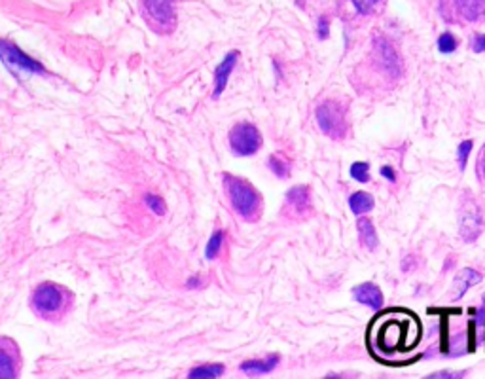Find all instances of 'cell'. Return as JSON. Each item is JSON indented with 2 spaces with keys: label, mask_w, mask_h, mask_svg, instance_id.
<instances>
[{
  "label": "cell",
  "mask_w": 485,
  "mask_h": 379,
  "mask_svg": "<svg viewBox=\"0 0 485 379\" xmlns=\"http://www.w3.org/2000/svg\"><path fill=\"white\" fill-rule=\"evenodd\" d=\"M351 177L358 180V182H368L370 180V165L366 161H355L351 165Z\"/></svg>",
  "instance_id": "cell-21"
},
{
  "label": "cell",
  "mask_w": 485,
  "mask_h": 379,
  "mask_svg": "<svg viewBox=\"0 0 485 379\" xmlns=\"http://www.w3.org/2000/svg\"><path fill=\"white\" fill-rule=\"evenodd\" d=\"M63 303V294L55 286V284H40L33 294V305H35L40 313H55Z\"/></svg>",
  "instance_id": "cell-7"
},
{
  "label": "cell",
  "mask_w": 485,
  "mask_h": 379,
  "mask_svg": "<svg viewBox=\"0 0 485 379\" xmlns=\"http://www.w3.org/2000/svg\"><path fill=\"white\" fill-rule=\"evenodd\" d=\"M0 59L12 72H25V74H44V66L23 54L16 44L8 40H0Z\"/></svg>",
  "instance_id": "cell-4"
},
{
  "label": "cell",
  "mask_w": 485,
  "mask_h": 379,
  "mask_svg": "<svg viewBox=\"0 0 485 379\" xmlns=\"http://www.w3.org/2000/svg\"><path fill=\"white\" fill-rule=\"evenodd\" d=\"M479 281H481V273L472 269V267L462 269V272L455 277V281H453V296H451L453 298V302L461 300V298L468 292V288L474 286V284H478Z\"/></svg>",
  "instance_id": "cell-11"
},
{
  "label": "cell",
  "mask_w": 485,
  "mask_h": 379,
  "mask_svg": "<svg viewBox=\"0 0 485 379\" xmlns=\"http://www.w3.org/2000/svg\"><path fill=\"white\" fill-rule=\"evenodd\" d=\"M144 202H146V205H148L156 214H165V203H163V199H161L160 196L148 194V196L144 197Z\"/></svg>",
  "instance_id": "cell-24"
},
{
  "label": "cell",
  "mask_w": 485,
  "mask_h": 379,
  "mask_svg": "<svg viewBox=\"0 0 485 379\" xmlns=\"http://www.w3.org/2000/svg\"><path fill=\"white\" fill-rule=\"evenodd\" d=\"M230 146L233 154L242 156V158L256 154L262 146L260 131L256 129V125L247 124V122L237 124L230 131Z\"/></svg>",
  "instance_id": "cell-3"
},
{
  "label": "cell",
  "mask_w": 485,
  "mask_h": 379,
  "mask_svg": "<svg viewBox=\"0 0 485 379\" xmlns=\"http://www.w3.org/2000/svg\"><path fill=\"white\" fill-rule=\"evenodd\" d=\"M224 373V366L222 364H203V366L194 368L189 372V378L192 379H213V378H220Z\"/></svg>",
  "instance_id": "cell-17"
},
{
  "label": "cell",
  "mask_w": 485,
  "mask_h": 379,
  "mask_svg": "<svg viewBox=\"0 0 485 379\" xmlns=\"http://www.w3.org/2000/svg\"><path fill=\"white\" fill-rule=\"evenodd\" d=\"M472 49L476 54H484L485 52V35H476L472 38Z\"/></svg>",
  "instance_id": "cell-26"
},
{
  "label": "cell",
  "mask_w": 485,
  "mask_h": 379,
  "mask_svg": "<svg viewBox=\"0 0 485 379\" xmlns=\"http://www.w3.org/2000/svg\"><path fill=\"white\" fill-rule=\"evenodd\" d=\"M379 173H381V177L387 178L389 182H395V180H397V175H395V171H392V167L383 165L381 169H379Z\"/></svg>",
  "instance_id": "cell-27"
},
{
  "label": "cell",
  "mask_w": 485,
  "mask_h": 379,
  "mask_svg": "<svg viewBox=\"0 0 485 379\" xmlns=\"http://www.w3.org/2000/svg\"><path fill=\"white\" fill-rule=\"evenodd\" d=\"M224 188L230 197L231 207L247 222H256L262 214V196L258 190L245 178L224 175Z\"/></svg>",
  "instance_id": "cell-1"
},
{
  "label": "cell",
  "mask_w": 485,
  "mask_h": 379,
  "mask_svg": "<svg viewBox=\"0 0 485 379\" xmlns=\"http://www.w3.org/2000/svg\"><path fill=\"white\" fill-rule=\"evenodd\" d=\"M222 243H224V233L222 231H214L213 235H211V239H209L207 247H205V256H207L209 260H214L216 256H218L220 249H222Z\"/></svg>",
  "instance_id": "cell-20"
},
{
  "label": "cell",
  "mask_w": 485,
  "mask_h": 379,
  "mask_svg": "<svg viewBox=\"0 0 485 379\" xmlns=\"http://www.w3.org/2000/svg\"><path fill=\"white\" fill-rule=\"evenodd\" d=\"M431 378H434V379H442V378L455 379V378H462V373L461 372H438V373H432Z\"/></svg>",
  "instance_id": "cell-29"
},
{
  "label": "cell",
  "mask_w": 485,
  "mask_h": 379,
  "mask_svg": "<svg viewBox=\"0 0 485 379\" xmlns=\"http://www.w3.org/2000/svg\"><path fill=\"white\" fill-rule=\"evenodd\" d=\"M196 284H199V279H189L188 281V286H192V288H196Z\"/></svg>",
  "instance_id": "cell-31"
},
{
  "label": "cell",
  "mask_w": 485,
  "mask_h": 379,
  "mask_svg": "<svg viewBox=\"0 0 485 379\" xmlns=\"http://www.w3.org/2000/svg\"><path fill=\"white\" fill-rule=\"evenodd\" d=\"M267 163H269V169H271V173L275 177L286 178L290 175V163L284 160V158H281V156H269V161H267Z\"/></svg>",
  "instance_id": "cell-18"
},
{
  "label": "cell",
  "mask_w": 485,
  "mask_h": 379,
  "mask_svg": "<svg viewBox=\"0 0 485 379\" xmlns=\"http://www.w3.org/2000/svg\"><path fill=\"white\" fill-rule=\"evenodd\" d=\"M481 230H484V216H481L478 203L474 202L472 197H464L461 214H459V233L467 243H472L478 239Z\"/></svg>",
  "instance_id": "cell-5"
},
{
  "label": "cell",
  "mask_w": 485,
  "mask_h": 379,
  "mask_svg": "<svg viewBox=\"0 0 485 379\" xmlns=\"http://www.w3.org/2000/svg\"><path fill=\"white\" fill-rule=\"evenodd\" d=\"M484 308H485V296H484Z\"/></svg>",
  "instance_id": "cell-32"
},
{
  "label": "cell",
  "mask_w": 485,
  "mask_h": 379,
  "mask_svg": "<svg viewBox=\"0 0 485 379\" xmlns=\"http://www.w3.org/2000/svg\"><path fill=\"white\" fill-rule=\"evenodd\" d=\"M326 36H328V21H326V18H320L319 19V38L320 40H325Z\"/></svg>",
  "instance_id": "cell-28"
},
{
  "label": "cell",
  "mask_w": 485,
  "mask_h": 379,
  "mask_svg": "<svg viewBox=\"0 0 485 379\" xmlns=\"http://www.w3.org/2000/svg\"><path fill=\"white\" fill-rule=\"evenodd\" d=\"M349 207L355 214H364L373 209V197L366 192H355L349 197Z\"/></svg>",
  "instance_id": "cell-15"
},
{
  "label": "cell",
  "mask_w": 485,
  "mask_h": 379,
  "mask_svg": "<svg viewBox=\"0 0 485 379\" xmlns=\"http://www.w3.org/2000/svg\"><path fill=\"white\" fill-rule=\"evenodd\" d=\"M144 8L158 27L171 30L175 27V0H144Z\"/></svg>",
  "instance_id": "cell-6"
},
{
  "label": "cell",
  "mask_w": 485,
  "mask_h": 379,
  "mask_svg": "<svg viewBox=\"0 0 485 379\" xmlns=\"http://www.w3.org/2000/svg\"><path fill=\"white\" fill-rule=\"evenodd\" d=\"M286 211L296 218L305 216L311 211V194L308 186H294L286 192Z\"/></svg>",
  "instance_id": "cell-8"
},
{
  "label": "cell",
  "mask_w": 485,
  "mask_h": 379,
  "mask_svg": "<svg viewBox=\"0 0 485 379\" xmlns=\"http://www.w3.org/2000/svg\"><path fill=\"white\" fill-rule=\"evenodd\" d=\"M379 0H353V4L361 13H370L375 8Z\"/></svg>",
  "instance_id": "cell-25"
},
{
  "label": "cell",
  "mask_w": 485,
  "mask_h": 379,
  "mask_svg": "<svg viewBox=\"0 0 485 379\" xmlns=\"http://www.w3.org/2000/svg\"><path fill=\"white\" fill-rule=\"evenodd\" d=\"M353 298H355L356 302L370 309H381L385 303L383 294L379 291V286L373 283L358 284L355 291H353Z\"/></svg>",
  "instance_id": "cell-10"
},
{
  "label": "cell",
  "mask_w": 485,
  "mask_h": 379,
  "mask_svg": "<svg viewBox=\"0 0 485 379\" xmlns=\"http://www.w3.org/2000/svg\"><path fill=\"white\" fill-rule=\"evenodd\" d=\"M479 171H481V177L485 178V144L481 148V154H479Z\"/></svg>",
  "instance_id": "cell-30"
},
{
  "label": "cell",
  "mask_w": 485,
  "mask_h": 379,
  "mask_svg": "<svg viewBox=\"0 0 485 379\" xmlns=\"http://www.w3.org/2000/svg\"><path fill=\"white\" fill-rule=\"evenodd\" d=\"M455 49H457L455 36L451 35V33H444V35H440V38H438L440 54H453Z\"/></svg>",
  "instance_id": "cell-22"
},
{
  "label": "cell",
  "mask_w": 485,
  "mask_h": 379,
  "mask_svg": "<svg viewBox=\"0 0 485 379\" xmlns=\"http://www.w3.org/2000/svg\"><path fill=\"white\" fill-rule=\"evenodd\" d=\"M317 124L330 139H344L347 133V112L341 103L325 101L317 107Z\"/></svg>",
  "instance_id": "cell-2"
},
{
  "label": "cell",
  "mask_w": 485,
  "mask_h": 379,
  "mask_svg": "<svg viewBox=\"0 0 485 379\" xmlns=\"http://www.w3.org/2000/svg\"><path fill=\"white\" fill-rule=\"evenodd\" d=\"M16 375V364H13V356L6 349L0 347V378H13Z\"/></svg>",
  "instance_id": "cell-19"
},
{
  "label": "cell",
  "mask_w": 485,
  "mask_h": 379,
  "mask_svg": "<svg viewBox=\"0 0 485 379\" xmlns=\"http://www.w3.org/2000/svg\"><path fill=\"white\" fill-rule=\"evenodd\" d=\"M356 230H358V237H361V243L366 247L368 250L378 249V233H375V228H373L372 220L361 218L356 222Z\"/></svg>",
  "instance_id": "cell-14"
},
{
  "label": "cell",
  "mask_w": 485,
  "mask_h": 379,
  "mask_svg": "<svg viewBox=\"0 0 485 379\" xmlns=\"http://www.w3.org/2000/svg\"><path fill=\"white\" fill-rule=\"evenodd\" d=\"M237 59H239V52H230V54L222 59V63L216 66V71H214V99H218L220 95L224 93L226 86H228V80H230V74L233 72V69H235L237 65Z\"/></svg>",
  "instance_id": "cell-9"
},
{
  "label": "cell",
  "mask_w": 485,
  "mask_h": 379,
  "mask_svg": "<svg viewBox=\"0 0 485 379\" xmlns=\"http://www.w3.org/2000/svg\"><path fill=\"white\" fill-rule=\"evenodd\" d=\"M279 362L277 355L267 356V358H260V361H247L241 364V372L250 373V375H262V373H269L275 370Z\"/></svg>",
  "instance_id": "cell-13"
},
{
  "label": "cell",
  "mask_w": 485,
  "mask_h": 379,
  "mask_svg": "<svg viewBox=\"0 0 485 379\" xmlns=\"http://www.w3.org/2000/svg\"><path fill=\"white\" fill-rule=\"evenodd\" d=\"M378 52H379V55L383 57L385 66H387V71H391L392 74L397 76V74H398V57H397V54H395V49H392V47L389 46V42L379 40Z\"/></svg>",
  "instance_id": "cell-16"
},
{
  "label": "cell",
  "mask_w": 485,
  "mask_h": 379,
  "mask_svg": "<svg viewBox=\"0 0 485 379\" xmlns=\"http://www.w3.org/2000/svg\"><path fill=\"white\" fill-rule=\"evenodd\" d=\"M457 10L468 21H478L485 16V0H455Z\"/></svg>",
  "instance_id": "cell-12"
},
{
  "label": "cell",
  "mask_w": 485,
  "mask_h": 379,
  "mask_svg": "<svg viewBox=\"0 0 485 379\" xmlns=\"http://www.w3.org/2000/svg\"><path fill=\"white\" fill-rule=\"evenodd\" d=\"M472 141H464L459 144V152H457V160H459V167H461V171H464V167H467V161H468V156H470V152H472Z\"/></svg>",
  "instance_id": "cell-23"
}]
</instances>
